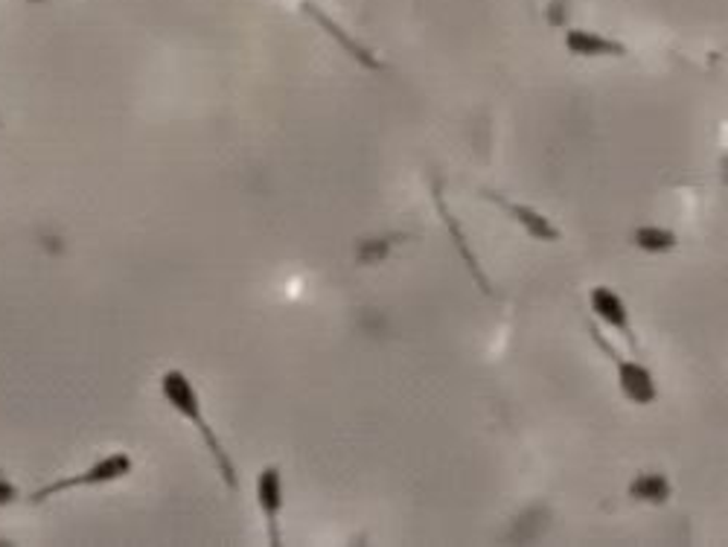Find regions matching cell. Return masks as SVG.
<instances>
[{
    "mask_svg": "<svg viewBox=\"0 0 728 547\" xmlns=\"http://www.w3.org/2000/svg\"><path fill=\"white\" fill-rule=\"evenodd\" d=\"M160 397H163V402H167L181 420H187V423L196 428L198 440L205 442V451L210 454V460H214L216 472H219V477L225 481V486H228L231 493H236V489H240L236 463H233V458L228 454V449H225V442L219 440V434L214 431V425L207 420L205 405H202V397H198V388L193 385V379H190L184 370L172 367V370L160 376Z\"/></svg>",
    "mask_w": 728,
    "mask_h": 547,
    "instance_id": "1",
    "label": "cell"
},
{
    "mask_svg": "<svg viewBox=\"0 0 728 547\" xmlns=\"http://www.w3.org/2000/svg\"><path fill=\"white\" fill-rule=\"evenodd\" d=\"M589 309H592V315H595L600 324L615 329V332L627 341L632 353L641 355V341L639 336H635V327H632L630 306H627L621 294L615 292L612 285H595V289L589 292Z\"/></svg>",
    "mask_w": 728,
    "mask_h": 547,
    "instance_id": "5",
    "label": "cell"
},
{
    "mask_svg": "<svg viewBox=\"0 0 728 547\" xmlns=\"http://www.w3.org/2000/svg\"><path fill=\"white\" fill-rule=\"evenodd\" d=\"M627 495H630L635 503H650V507H662L674 498V484L665 472H639L632 477L630 486H627Z\"/></svg>",
    "mask_w": 728,
    "mask_h": 547,
    "instance_id": "9",
    "label": "cell"
},
{
    "mask_svg": "<svg viewBox=\"0 0 728 547\" xmlns=\"http://www.w3.org/2000/svg\"><path fill=\"white\" fill-rule=\"evenodd\" d=\"M303 12H306V15H310V19L315 21V24H318L320 29H327L329 36L336 38L338 45L344 47L347 53L353 56L355 62L362 64V68H367V71H383L385 64L379 62V59H376L374 50H367V47H364V45H359V41H355V38L350 36V33H347V29L338 27L336 21L329 19L327 12H320L318 3H312V0H303Z\"/></svg>",
    "mask_w": 728,
    "mask_h": 547,
    "instance_id": "8",
    "label": "cell"
},
{
    "mask_svg": "<svg viewBox=\"0 0 728 547\" xmlns=\"http://www.w3.org/2000/svg\"><path fill=\"white\" fill-rule=\"evenodd\" d=\"M134 472V460L132 454H125V451H111L106 458L94 460L88 469H80V472H73V475L56 477L50 484H45L41 489L29 495V503H45L50 498H59L64 493H73V489H94V486H108L117 484V481H123Z\"/></svg>",
    "mask_w": 728,
    "mask_h": 547,
    "instance_id": "2",
    "label": "cell"
},
{
    "mask_svg": "<svg viewBox=\"0 0 728 547\" xmlns=\"http://www.w3.org/2000/svg\"><path fill=\"white\" fill-rule=\"evenodd\" d=\"M21 498V489L19 484L12 481L3 469H0V507H12V503L19 501Z\"/></svg>",
    "mask_w": 728,
    "mask_h": 547,
    "instance_id": "11",
    "label": "cell"
},
{
    "mask_svg": "<svg viewBox=\"0 0 728 547\" xmlns=\"http://www.w3.org/2000/svg\"><path fill=\"white\" fill-rule=\"evenodd\" d=\"M29 3H41V0H29Z\"/></svg>",
    "mask_w": 728,
    "mask_h": 547,
    "instance_id": "12",
    "label": "cell"
},
{
    "mask_svg": "<svg viewBox=\"0 0 728 547\" xmlns=\"http://www.w3.org/2000/svg\"><path fill=\"white\" fill-rule=\"evenodd\" d=\"M630 242L644 254H670L679 247V236L676 230L665 228V224H639L632 230Z\"/></svg>",
    "mask_w": 728,
    "mask_h": 547,
    "instance_id": "10",
    "label": "cell"
},
{
    "mask_svg": "<svg viewBox=\"0 0 728 547\" xmlns=\"http://www.w3.org/2000/svg\"><path fill=\"white\" fill-rule=\"evenodd\" d=\"M562 45L578 59H627L630 56V47L623 45V41L586 27H571L566 38H562Z\"/></svg>",
    "mask_w": 728,
    "mask_h": 547,
    "instance_id": "7",
    "label": "cell"
},
{
    "mask_svg": "<svg viewBox=\"0 0 728 547\" xmlns=\"http://www.w3.org/2000/svg\"><path fill=\"white\" fill-rule=\"evenodd\" d=\"M481 198H487V202L496 204L498 210H505L507 216H510L527 236L536 239V242H562V230L557 228V221H554L551 216H545L539 207L513 202V198H505V195L493 193V190H481Z\"/></svg>",
    "mask_w": 728,
    "mask_h": 547,
    "instance_id": "6",
    "label": "cell"
},
{
    "mask_svg": "<svg viewBox=\"0 0 728 547\" xmlns=\"http://www.w3.org/2000/svg\"><path fill=\"white\" fill-rule=\"evenodd\" d=\"M254 495H257V507L263 512V521H266V533H268V545H283V533H280V515H283L286 507V486H283V472L277 463H268L257 472V481H254Z\"/></svg>",
    "mask_w": 728,
    "mask_h": 547,
    "instance_id": "4",
    "label": "cell"
},
{
    "mask_svg": "<svg viewBox=\"0 0 728 547\" xmlns=\"http://www.w3.org/2000/svg\"><path fill=\"white\" fill-rule=\"evenodd\" d=\"M589 336H592L597 350H600V353L609 358V364L615 367L618 390L623 393V399L632 402V405H653L658 399V381L647 364L641 362V358H627V355L618 353V347H615L597 327H589Z\"/></svg>",
    "mask_w": 728,
    "mask_h": 547,
    "instance_id": "3",
    "label": "cell"
}]
</instances>
